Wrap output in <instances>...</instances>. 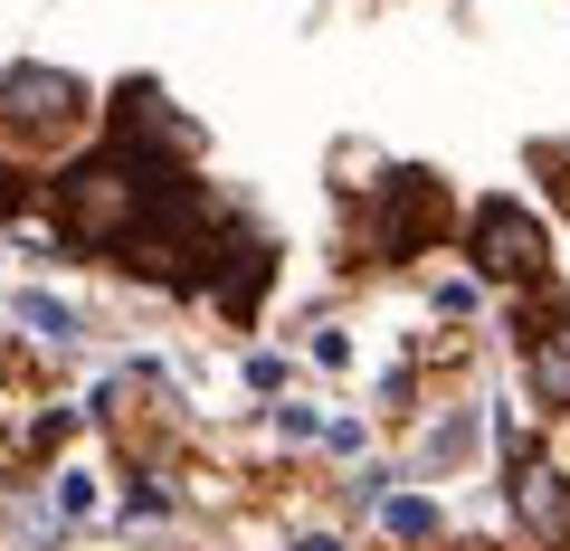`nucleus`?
I'll return each instance as SVG.
<instances>
[{
	"instance_id": "obj_3",
	"label": "nucleus",
	"mask_w": 570,
	"mask_h": 551,
	"mask_svg": "<svg viewBox=\"0 0 570 551\" xmlns=\"http://www.w3.org/2000/svg\"><path fill=\"white\" fill-rule=\"evenodd\" d=\"M466 257H475L485 286H532V276L551 266V228L532 219L523 200H485V209L466 219Z\"/></svg>"
},
{
	"instance_id": "obj_5",
	"label": "nucleus",
	"mask_w": 570,
	"mask_h": 551,
	"mask_svg": "<svg viewBox=\"0 0 570 551\" xmlns=\"http://www.w3.org/2000/svg\"><path fill=\"white\" fill-rule=\"evenodd\" d=\"M523 381L542 409H570V314H551V324L523 333Z\"/></svg>"
},
{
	"instance_id": "obj_15",
	"label": "nucleus",
	"mask_w": 570,
	"mask_h": 551,
	"mask_svg": "<svg viewBox=\"0 0 570 551\" xmlns=\"http://www.w3.org/2000/svg\"><path fill=\"white\" fill-rule=\"evenodd\" d=\"M438 314H475V276H448L438 286Z\"/></svg>"
},
{
	"instance_id": "obj_4",
	"label": "nucleus",
	"mask_w": 570,
	"mask_h": 551,
	"mask_svg": "<svg viewBox=\"0 0 570 551\" xmlns=\"http://www.w3.org/2000/svg\"><path fill=\"white\" fill-rule=\"evenodd\" d=\"M438 228H448V190L428 181V171L371 181V257H419Z\"/></svg>"
},
{
	"instance_id": "obj_13",
	"label": "nucleus",
	"mask_w": 570,
	"mask_h": 551,
	"mask_svg": "<svg viewBox=\"0 0 570 551\" xmlns=\"http://www.w3.org/2000/svg\"><path fill=\"white\" fill-rule=\"evenodd\" d=\"M305 352H314V362H324V371H343V362H352V343H343V333H333V324H314V343H305Z\"/></svg>"
},
{
	"instance_id": "obj_10",
	"label": "nucleus",
	"mask_w": 570,
	"mask_h": 551,
	"mask_svg": "<svg viewBox=\"0 0 570 551\" xmlns=\"http://www.w3.org/2000/svg\"><path fill=\"white\" fill-rule=\"evenodd\" d=\"M171 513V485L163 475H134V494H124V523H163Z\"/></svg>"
},
{
	"instance_id": "obj_7",
	"label": "nucleus",
	"mask_w": 570,
	"mask_h": 551,
	"mask_svg": "<svg viewBox=\"0 0 570 551\" xmlns=\"http://www.w3.org/2000/svg\"><path fill=\"white\" fill-rule=\"evenodd\" d=\"M10 314H20L39 343H77V305H58V295H10Z\"/></svg>"
},
{
	"instance_id": "obj_1",
	"label": "nucleus",
	"mask_w": 570,
	"mask_h": 551,
	"mask_svg": "<svg viewBox=\"0 0 570 551\" xmlns=\"http://www.w3.org/2000/svg\"><path fill=\"white\" fill-rule=\"evenodd\" d=\"M163 171H142L134 152H77V163L48 181V200H58V238L86 247V257H124V247L153 228V200H163Z\"/></svg>"
},
{
	"instance_id": "obj_2",
	"label": "nucleus",
	"mask_w": 570,
	"mask_h": 551,
	"mask_svg": "<svg viewBox=\"0 0 570 551\" xmlns=\"http://www.w3.org/2000/svg\"><path fill=\"white\" fill-rule=\"evenodd\" d=\"M86 115H96L86 77H67V67H0V134L10 144H67V134H86Z\"/></svg>"
},
{
	"instance_id": "obj_6",
	"label": "nucleus",
	"mask_w": 570,
	"mask_h": 551,
	"mask_svg": "<svg viewBox=\"0 0 570 551\" xmlns=\"http://www.w3.org/2000/svg\"><path fill=\"white\" fill-rule=\"evenodd\" d=\"M513 513H523L542 542H570V475H551V466H513Z\"/></svg>"
},
{
	"instance_id": "obj_17",
	"label": "nucleus",
	"mask_w": 570,
	"mask_h": 551,
	"mask_svg": "<svg viewBox=\"0 0 570 551\" xmlns=\"http://www.w3.org/2000/svg\"><path fill=\"white\" fill-rule=\"evenodd\" d=\"M295 551H343V542H333V532H305V542H295Z\"/></svg>"
},
{
	"instance_id": "obj_9",
	"label": "nucleus",
	"mask_w": 570,
	"mask_h": 551,
	"mask_svg": "<svg viewBox=\"0 0 570 551\" xmlns=\"http://www.w3.org/2000/svg\"><path fill=\"white\" fill-rule=\"evenodd\" d=\"M466 447H475V409H456V419H438V429H428V466H456Z\"/></svg>"
},
{
	"instance_id": "obj_8",
	"label": "nucleus",
	"mask_w": 570,
	"mask_h": 551,
	"mask_svg": "<svg viewBox=\"0 0 570 551\" xmlns=\"http://www.w3.org/2000/svg\"><path fill=\"white\" fill-rule=\"evenodd\" d=\"M381 532L390 542H428V532H438V504H428V494H381Z\"/></svg>"
},
{
	"instance_id": "obj_16",
	"label": "nucleus",
	"mask_w": 570,
	"mask_h": 551,
	"mask_svg": "<svg viewBox=\"0 0 570 551\" xmlns=\"http://www.w3.org/2000/svg\"><path fill=\"white\" fill-rule=\"evenodd\" d=\"M20 209H29V181H20L10 163H0V219H20Z\"/></svg>"
},
{
	"instance_id": "obj_14",
	"label": "nucleus",
	"mask_w": 570,
	"mask_h": 551,
	"mask_svg": "<svg viewBox=\"0 0 570 551\" xmlns=\"http://www.w3.org/2000/svg\"><path fill=\"white\" fill-rule=\"evenodd\" d=\"M247 390H285V362H276V352H247Z\"/></svg>"
},
{
	"instance_id": "obj_12",
	"label": "nucleus",
	"mask_w": 570,
	"mask_h": 551,
	"mask_svg": "<svg viewBox=\"0 0 570 551\" xmlns=\"http://www.w3.org/2000/svg\"><path fill=\"white\" fill-rule=\"evenodd\" d=\"M276 437H295V447H314V437H324V419H314V409H295V400H285V409H276Z\"/></svg>"
},
{
	"instance_id": "obj_11",
	"label": "nucleus",
	"mask_w": 570,
	"mask_h": 551,
	"mask_svg": "<svg viewBox=\"0 0 570 551\" xmlns=\"http://www.w3.org/2000/svg\"><path fill=\"white\" fill-rule=\"evenodd\" d=\"M58 513H67V523H86V513H96V475H86V466L58 475Z\"/></svg>"
}]
</instances>
